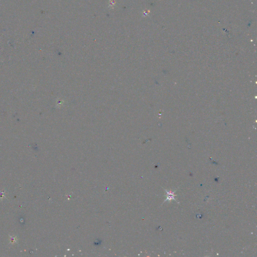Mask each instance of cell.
Returning a JSON list of instances; mask_svg holds the SVG:
<instances>
[{"label":"cell","instance_id":"1","mask_svg":"<svg viewBox=\"0 0 257 257\" xmlns=\"http://www.w3.org/2000/svg\"><path fill=\"white\" fill-rule=\"evenodd\" d=\"M164 190L166 191V199L164 200L163 203H164L165 202H167V201L171 202L172 200H175V202H177L178 203H179L178 202H177V200H176L175 198V197H177V195L175 194V192L176 190L174 191H167V190L165 189Z\"/></svg>","mask_w":257,"mask_h":257}]
</instances>
